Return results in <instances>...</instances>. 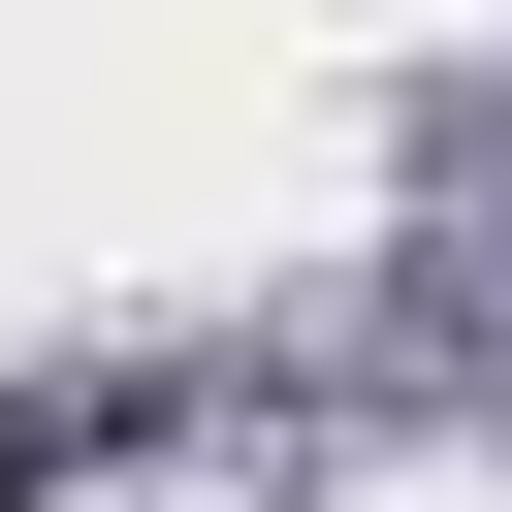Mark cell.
Here are the masks:
<instances>
[{"label": "cell", "mask_w": 512, "mask_h": 512, "mask_svg": "<svg viewBox=\"0 0 512 512\" xmlns=\"http://www.w3.org/2000/svg\"><path fill=\"white\" fill-rule=\"evenodd\" d=\"M32 480H64V416H0V512H32Z\"/></svg>", "instance_id": "cell-1"}]
</instances>
